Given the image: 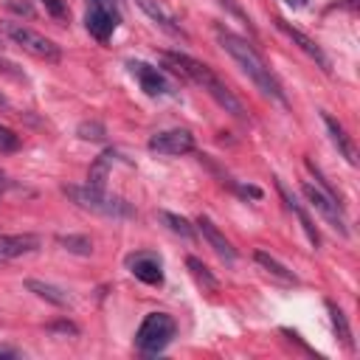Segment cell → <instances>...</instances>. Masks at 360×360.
I'll return each mask as SVG.
<instances>
[{"label":"cell","mask_w":360,"mask_h":360,"mask_svg":"<svg viewBox=\"0 0 360 360\" xmlns=\"http://www.w3.org/2000/svg\"><path fill=\"white\" fill-rule=\"evenodd\" d=\"M217 42L222 45V51L239 65V70L256 84V90H262L264 96H270L273 101L278 104H287V96H284V87L278 82V76L270 70V65L264 62V56L239 34L228 31V28H217Z\"/></svg>","instance_id":"6da1fadb"},{"label":"cell","mask_w":360,"mask_h":360,"mask_svg":"<svg viewBox=\"0 0 360 360\" xmlns=\"http://www.w3.org/2000/svg\"><path fill=\"white\" fill-rule=\"evenodd\" d=\"M163 59L177 70V73H183L186 79H191L197 87H202L225 112H231V115H236V118H245V107H242V101L228 90V84L205 65V62H200V59H194V56H188V53H177V51H169V53H163Z\"/></svg>","instance_id":"7a4b0ae2"},{"label":"cell","mask_w":360,"mask_h":360,"mask_svg":"<svg viewBox=\"0 0 360 360\" xmlns=\"http://www.w3.org/2000/svg\"><path fill=\"white\" fill-rule=\"evenodd\" d=\"M62 191H65V197H70V202H76L79 208H84L90 214H98V217H107V219L135 217V208L124 197L110 194L107 188H96V186L84 183V186H65Z\"/></svg>","instance_id":"3957f363"},{"label":"cell","mask_w":360,"mask_h":360,"mask_svg":"<svg viewBox=\"0 0 360 360\" xmlns=\"http://www.w3.org/2000/svg\"><path fill=\"white\" fill-rule=\"evenodd\" d=\"M174 332H177V323L169 312H149V315H143V321L135 332V346L141 354H160L172 343Z\"/></svg>","instance_id":"277c9868"},{"label":"cell","mask_w":360,"mask_h":360,"mask_svg":"<svg viewBox=\"0 0 360 360\" xmlns=\"http://www.w3.org/2000/svg\"><path fill=\"white\" fill-rule=\"evenodd\" d=\"M3 34L14 45H20L22 51H28L37 59H45V62H59L62 59V48L53 39L42 37L39 31H34V28H28L22 22H3Z\"/></svg>","instance_id":"5b68a950"},{"label":"cell","mask_w":360,"mask_h":360,"mask_svg":"<svg viewBox=\"0 0 360 360\" xmlns=\"http://www.w3.org/2000/svg\"><path fill=\"white\" fill-rule=\"evenodd\" d=\"M301 191H304V197H307L309 208H312V211H318V214H321V219H323L326 225H332L340 236H349L346 214H343V208H340L338 197H335L329 188H323V186H318V183H304V186H301Z\"/></svg>","instance_id":"8992f818"},{"label":"cell","mask_w":360,"mask_h":360,"mask_svg":"<svg viewBox=\"0 0 360 360\" xmlns=\"http://www.w3.org/2000/svg\"><path fill=\"white\" fill-rule=\"evenodd\" d=\"M121 22V8L118 0H87V14H84V25L90 31L93 39L107 42L115 28Z\"/></svg>","instance_id":"52a82bcc"},{"label":"cell","mask_w":360,"mask_h":360,"mask_svg":"<svg viewBox=\"0 0 360 360\" xmlns=\"http://www.w3.org/2000/svg\"><path fill=\"white\" fill-rule=\"evenodd\" d=\"M129 73L135 76V82L141 84V90L146 96H152V98H163V96H172L174 93V84L169 82V76L160 68L149 65V62H141V59L129 62Z\"/></svg>","instance_id":"ba28073f"},{"label":"cell","mask_w":360,"mask_h":360,"mask_svg":"<svg viewBox=\"0 0 360 360\" xmlns=\"http://www.w3.org/2000/svg\"><path fill=\"white\" fill-rule=\"evenodd\" d=\"M149 152L158 155H188L194 152V135L188 129H163L149 138Z\"/></svg>","instance_id":"9c48e42d"},{"label":"cell","mask_w":360,"mask_h":360,"mask_svg":"<svg viewBox=\"0 0 360 360\" xmlns=\"http://www.w3.org/2000/svg\"><path fill=\"white\" fill-rule=\"evenodd\" d=\"M127 267L143 284H163V262L155 250H138L127 256Z\"/></svg>","instance_id":"30bf717a"},{"label":"cell","mask_w":360,"mask_h":360,"mask_svg":"<svg viewBox=\"0 0 360 360\" xmlns=\"http://www.w3.org/2000/svg\"><path fill=\"white\" fill-rule=\"evenodd\" d=\"M39 236L37 233H3L0 236V264L3 262H11L17 256H25V253H34L39 248Z\"/></svg>","instance_id":"8fae6325"},{"label":"cell","mask_w":360,"mask_h":360,"mask_svg":"<svg viewBox=\"0 0 360 360\" xmlns=\"http://www.w3.org/2000/svg\"><path fill=\"white\" fill-rule=\"evenodd\" d=\"M276 25H278V28H281V31H284V34H287L290 39H292V45H298V48H301V51H304V53H307L309 59H315V62H318V65H321L323 70H329V59H326L323 48H321V45H318V42H315L312 37H307V34H304L301 28L290 25V22H287L284 17H278V20H276Z\"/></svg>","instance_id":"7c38bea8"},{"label":"cell","mask_w":360,"mask_h":360,"mask_svg":"<svg viewBox=\"0 0 360 360\" xmlns=\"http://www.w3.org/2000/svg\"><path fill=\"white\" fill-rule=\"evenodd\" d=\"M197 228H200V233L205 236V242L214 248V253H217L219 259H225L228 264L236 262V250H233V245L225 239V233H222L208 217H200V219H197Z\"/></svg>","instance_id":"4fadbf2b"},{"label":"cell","mask_w":360,"mask_h":360,"mask_svg":"<svg viewBox=\"0 0 360 360\" xmlns=\"http://www.w3.org/2000/svg\"><path fill=\"white\" fill-rule=\"evenodd\" d=\"M135 3H138V8H141L158 28H163V31L172 34V37H186V31L180 28V22H177V20H174L158 0H135Z\"/></svg>","instance_id":"5bb4252c"},{"label":"cell","mask_w":360,"mask_h":360,"mask_svg":"<svg viewBox=\"0 0 360 360\" xmlns=\"http://www.w3.org/2000/svg\"><path fill=\"white\" fill-rule=\"evenodd\" d=\"M323 124H326V132H329L332 143L338 146L340 158H346V163H349V166H357V146H354V141L346 135L343 124H340V121H335V118H332V115H326V112H323Z\"/></svg>","instance_id":"9a60e30c"},{"label":"cell","mask_w":360,"mask_h":360,"mask_svg":"<svg viewBox=\"0 0 360 360\" xmlns=\"http://www.w3.org/2000/svg\"><path fill=\"white\" fill-rule=\"evenodd\" d=\"M276 186H278V194H281V200L287 202V208H290V211H292V214L298 217V222H301V228H304V233L309 236V242H312V245L318 248V245H321V233H318V228H315V222H312V219L307 217V211H304V208L298 205V200H295V197H292V194H290V191H287V188H284L281 183H276Z\"/></svg>","instance_id":"2e32d148"},{"label":"cell","mask_w":360,"mask_h":360,"mask_svg":"<svg viewBox=\"0 0 360 360\" xmlns=\"http://www.w3.org/2000/svg\"><path fill=\"white\" fill-rule=\"evenodd\" d=\"M25 290H31L34 295L45 298V301H48V304H53V307H70V295H68L62 287H56V284L28 278V281H25Z\"/></svg>","instance_id":"e0dca14e"},{"label":"cell","mask_w":360,"mask_h":360,"mask_svg":"<svg viewBox=\"0 0 360 360\" xmlns=\"http://www.w3.org/2000/svg\"><path fill=\"white\" fill-rule=\"evenodd\" d=\"M326 309H329V318H332V329H335V335L340 338V343L349 349V352H354V340H352V329H349V321H346V315H343V309L338 307V304H332V301H326Z\"/></svg>","instance_id":"ac0fdd59"},{"label":"cell","mask_w":360,"mask_h":360,"mask_svg":"<svg viewBox=\"0 0 360 360\" xmlns=\"http://www.w3.org/2000/svg\"><path fill=\"white\" fill-rule=\"evenodd\" d=\"M112 160H115V152H112V149L101 152V155L96 158V163L90 166L87 183H90V186H96V188H104V186H107V174H110V166H112Z\"/></svg>","instance_id":"d6986e66"},{"label":"cell","mask_w":360,"mask_h":360,"mask_svg":"<svg viewBox=\"0 0 360 360\" xmlns=\"http://www.w3.org/2000/svg\"><path fill=\"white\" fill-rule=\"evenodd\" d=\"M253 259H256V262H259V264H262V267H264L270 276H276L278 281H284V284H295V281H298V278H295V273H292V270H287L281 262H276L270 253L256 250V253H253Z\"/></svg>","instance_id":"ffe728a7"},{"label":"cell","mask_w":360,"mask_h":360,"mask_svg":"<svg viewBox=\"0 0 360 360\" xmlns=\"http://www.w3.org/2000/svg\"><path fill=\"white\" fill-rule=\"evenodd\" d=\"M59 245H62L68 253H76V256H90V253H93V239L84 236V233H68V236H59Z\"/></svg>","instance_id":"44dd1931"},{"label":"cell","mask_w":360,"mask_h":360,"mask_svg":"<svg viewBox=\"0 0 360 360\" xmlns=\"http://www.w3.org/2000/svg\"><path fill=\"white\" fill-rule=\"evenodd\" d=\"M158 217H160V222H166V228H169L172 233L183 236V239H191V236H194V228L188 225L186 217H177V214H172V211H160Z\"/></svg>","instance_id":"7402d4cb"},{"label":"cell","mask_w":360,"mask_h":360,"mask_svg":"<svg viewBox=\"0 0 360 360\" xmlns=\"http://www.w3.org/2000/svg\"><path fill=\"white\" fill-rule=\"evenodd\" d=\"M17 149H20V135L0 124V152L8 155V152H17Z\"/></svg>","instance_id":"603a6c76"},{"label":"cell","mask_w":360,"mask_h":360,"mask_svg":"<svg viewBox=\"0 0 360 360\" xmlns=\"http://www.w3.org/2000/svg\"><path fill=\"white\" fill-rule=\"evenodd\" d=\"M79 138H84V141H101L104 138V127L98 124V121H84V124H79Z\"/></svg>","instance_id":"cb8c5ba5"},{"label":"cell","mask_w":360,"mask_h":360,"mask_svg":"<svg viewBox=\"0 0 360 360\" xmlns=\"http://www.w3.org/2000/svg\"><path fill=\"white\" fill-rule=\"evenodd\" d=\"M45 6V11L56 20H65L68 17V0H39Z\"/></svg>","instance_id":"d4e9b609"},{"label":"cell","mask_w":360,"mask_h":360,"mask_svg":"<svg viewBox=\"0 0 360 360\" xmlns=\"http://www.w3.org/2000/svg\"><path fill=\"white\" fill-rule=\"evenodd\" d=\"M188 267H191V270H194V276H197V278H202V281H205L208 287H214V284H217V281H214V278H211V276L205 273V267H202V264H200L197 259H188Z\"/></svg>","instance_id":"484cf974"},{"label":"cell","mask_w":360,"mask_h":360,"mask_svg":"<svg viewBox=\"0 0 360 360\" xmlns=\"http://www.w3.org/2000/svg\"><path fill=\"white\" fill-rule=\"evenodd\" d=\"M0 357H22V352L17 346H8V343H0Z\"/></svg>","instance_id":"4316f807"},{"label":"cell","mask_w":360,"mask_h":360,"mask_svg":"<svg viewBox=\"0 0 360 360\" xmlns=\"http://www.w3.org/2000/svg\"><path fill=\"white\" fill-rule=\"evenodd\" d=\"M0 73H11V76H20L17 65H14V62H8V59H0Z\"/></svg>","instance_id":"83f0119b"},{"label":"cell","mask_w":360,"mask_h":360,"mask_svg":"<svg viewBox=\"0 0 360 360\" xmlns=\"http://www.w3.org/2000/svg\"><path fill=\"white\" fill-rule=\"evenodd\" d=\"M290 6H292V8H307L309 0H290Z\"/></svg>","instance_id":"f1b7e54d"},{"label":"cell","mask_w":360,"mask_h":360,"mask_svg":"<svg viewBox=\"0 0 360 360\" xmlns=\"http://www.w3.org/2000/svg\"><path fill=\"white\" fill-rule=\"evenodd\" d=\"M8 104V98H6V93H0V107H6Z\"/></svg>","instance_id":"f546056e"}]
</instances>
